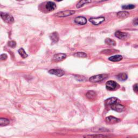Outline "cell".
Segmentation results:
<instances>
[{"label": "cell", "instance_id": "obj_2", "mask_svg": "<svg viewBox=\"0 0 138 138\" xmlns=\"http://www.w3.org/2000/svg\"><path fill=\"white\" fill-rule=\"evenodd\" d=\"M1 17L3 20L7 23L11 24V23H13L14 22V19L13 18V17L9 14L1 13Z\"/></svg>", "mask_w": 138, "mask_h": 138}, {"label": "cell", "instance_id": "obj_12", "mask_svg": "<svg viewBox=\"0 0 138 138\" xmlns=\"http://www.w3.org/2000/svg\"><path fill=\"white\" fill-rule=\"evenodd\" d=\"M120 119L113 116H109L106 118V122L109 124H113V123H117L120 122Z\"/></svg>", "mask_w": 138, "mask_h": 138}, {"label": "cell", "instance_id": "obj_4", "mask_svg": "<svg viewBox=\"0 0 138 138\" xmlns=\"http://www.w3.org/2000/svg\"><path fill=\"white\" fill-rule=\"evenodd\" d=\"M119 87V85L114 81L109 80L106 84V88L107 90H109V91H113V90L117 89Z\"/></svg>", "mask_w": 138, "mask_h": 138}, {"label": "cell", "instance_id": "obj_14", "mask_svg": "<svg viewBox=\"0 0 138 138\" xmlns=\"http://www.w3.org/2000/svg\"><path fill=\"white\" fill-rule=\"evenodd\" d=\"M86 96L89 99L94 100L97 98V94L93 91H89L86 93Z\"/></svg>", "mask_w": 138, "mask_h": 138}, {"label": "cell", "instance_id": "obj_17", "mask_svg": "<svg viewBox=\"0 0 138 138\" xmlns=\"http://www.w3.org/2000/svg\"><path fill=\"white\" fill-rule=\"evenodd\" d=\"M108 60L109 61H114V62H115V61H119L123 60V56L119 55H115L111 56V57L108 58Z\"/></svg>", "mask_w": 138, "mask_h": 138}, {"label": "cell", "instance_id": "obj_26", "mask_svg": "<svg viewBox=\"0 0 138 138\" xmlns=\"http://www.w3.org/2000/svg\"><path fill=\"white\" fill-rule=\"evenodd\" d=\"M135 7L134 5L133 4H128L122 6V8L123 9H133Z\"/></svg>", "mask_w": 138, "mask_h": 138}, {"label": "cell", "instance_id": "obj_11", "mask_svg": "<svg viewBox=\"0 0 138 138\" xmlns=\"http://www.w3.org/2000/svg\"><path fill=\"white\" fill-rule=\"evenodd\" d=\"M74 21L75 22V23L80 25H84L87 23L86 18L82 16H78L76 17Z\"/></svg>", "mask_w": 138, "mask_h": 138}, {"label": "cell", "instance_id": "obj_16", "mask_svg": "<svg viewBox=\"0 0 138 138\" xmlns=\"http://www.w3.org/2000/svg\"><path fill=\"white\" fill-rule=\"evenodd\" d=\"M84 138H106L107 136L103 134H91V135H86L84 136Z\"/></svg>", "mask_w": 138, "mask_h": 138}, {"label": "cell", "instance_id": "obj_25", "mask_svg": "<svg viewBox=\"0 0 138 138\" xmlns=\"http://www.w3.org/2000/svg\"><path fill=\"white\" fill-rule=\"evenodd\" d=\"M116 51H117L115 50H114V49H112H112H108V50H105L103 51L102 53H104V54L109 55V54H112V53H113Z\"/></svg>", "mask_w": 138, "mask_h": 138}, {"label": "cell", "instance_id": "obj_6", "mask_svg": "<svg viewBox=\"0 0 138 138\" xmlns=\"http://www.w3.org/2000/svg\"><path fill=\"white\" fill-rule=\"evenodd\" d=\"M66 57V55L64 53H57L54 56L52 59V61L54 62H58L65 60Z\"/></svg>", "mask_w": 138, "mask_h": 138}, {"label": "cell", "instance_id": "obj_30", "mask_svg": "<svg viewBox=\"0 0 138 138\" xmlns=\"http://www.w3.org/2000/svg\"><path fill=\"white\" fill-rule=\"evenodd\" d=\"M134 23L136 24H138V18L136 19V20L134 21Z\"/></svg>", "mask_w": 138, "mask_h": 138}, {"label": "cell", "instance_id": "obj_13", "mask_svg": "<svg viewBox=\"0 0 138 138\" xmlns=\"http://www.w3.org/2000/svg\"><path fill=\"white\" fill-rule=\"evenodd\" d=\"M50 38L52 41V43L55 44L57 43L59 41V35L57 32H53L50 35Z\"/></svg>", "mask_w": 138, "mask_h": 138}, {"label": "cell", "instance_id": "obj_27", "mask_svg": "<svg viewBox=\"0 0 138 138\" xmlns=\"http://www.w3.org/2000/svg\"><path fill=\"white\" fill-rule=\"evenodd\" d=\"M8 46H9L10 47H12V48H14L16 46V43L15 41H9L8 42Z\"/></svg>", "mask_w": 138, "mask_h": 138}, {"label": "cell", "instance_id": "obj_9", "mask_svg": "<svg viewBox=\"0 0 138 138\" xmlns=\"http://www.w3.org/2000/svg\"><path fill=\"white\" fill-rule=\"evenodd\" d=\"M115 36L118 38H119L120 39H126L128 37V33L126 32H123L120 31H117L115 32Z\"/></svg>", "mask_w": 138, "mask_h": 138}, {"label": "cell", "instance_id": "obj_29", "mask_svg": "<svg viewBox=\"0 0 138 138\" xmlns=\"http://www.w3.org/2000/svg\"><path fill=\"white\" fill-rule=\"evenodd\" d=\"M133 90L135 92L138 94V84H136L133 86Z\"/></svg>", "mask_w": 138, "mask_h": 138}, {"label": "cell", "instance_id": "obj_15", "mask_svg": "<svg viewBox=\"0 0 138 138\" xmlns=\"http://www.w3.org/2000/svg\"><path fill=\"white\" fill-rule=\"evenodd\" d=\"M118 100V99L115 97H112L110 98H108L107 100H105V103L107 105H112L113 104L117 103V101Z\"/></svg>", "mask_w": 138, "mask_h": 138}, {"label": "cell", "instance_id": "obj_24", "mask_svg": "<svg viewBox=\"0 0 138 138\" xmlns=\"http://www.w3.org/2000/svg\"><path fill=\"white\" fill-rule=\"evenodd\" d=\"M74 56H76L77 57H79V58H86L87 57V55L84 52H77L74 54Z\"/></svg>", "mask_w": 138, "mask_h": 138}, {"label": "cell", "instance_id": "obj_1", "mask_svg": "<svg viewBox=\"0 0 138 138\" xmlns=\"http://www.w3.org/2000/svg\"><path fill=\"white\" fill-rule=\"evenodd\" d=\"M108 77V75L107 74H101L92 76V77L90 78L89 80L91 83H97L103 81Z\"/></svg>", "mask_w": 138, "mask_h": 138}, {"label": "cell", "instance_id": "obj_3", "mask_svg": "<svg viewBox=\"0 0 138 138\" xmlns=\"http://www.w3.org/2000/svg\"><path fill=\"white\" fill-rule=\"evenodd\" d=\"M75 13V11L74 10H65L55 14V16L59 17H67V16H69L74 15Z\"/></svg>", "mask_w": 138, "mask_h": 138}, {"label": "cell", "instance_id": "obj_19", "mask_svg": "<svg viewBox=\"0 0 138 138\" xmlns=\"http://www.w3.org/2000/svg\"><path fill=\"white\" fill-rule=\"evenodd\" d=\"M127 75L125 73H122V74H120L117 76V78L118 80H119L120 81H125L127 79Z\"/></svg>", "mask_w": 138, "mask_h": 138}, {"label": "cell", "instance_id": "obj_21", "mask_svg": "<svg viewBox=\"0 0 138 138\" xmlns=\"http://www.w3.org/2000/svg\"><path fill=\"white\" fill-rule=\"evenodd\" d=\"M10 123L9 120L5 119V118H1L0 119V125L1 126H7L8 125H9Z\"/></svg>", "mask_w": 138, "mask_h": 138}, {"label": "cell", "instance_id": "obj_22", "mask_svg": "<svg viewBox=\"0 0 138 138\" xmlns=\"http://www.w3.org/2000/svg\"><path fill=\"white\" fill-rule=\"evenodd\" d=\"M105 43L109 45V46H114L116 45V43H115V42L113 40V39H110L109 38H106L105 41Z\"/></svg>", "mask_w": 138, "mask_h": 138}, {"label": "cell", "instance_id": "obj_23", "mask_svg": "<svg viewBox=\"0 0 138 138\" xmlns=\"http://www.w3.org/2000/svg\"><path fill=\"white\" fill-rule=\"evenodd\" d=\"M18 52L19 54L20 55V56H21L22 58H27L28 57L27 53L25 52V51L23 49H22V48L19 49L18 50Z\"/></svg>", "mask_w": 138, "mask_h": 138}, {"label": "cell", "instance_id": "obj_28", "mask_svg": "<svg viewBox=\"0 0 138 138\" xmlns=\"http://www.w3.org/2000/svg\"><path fill=\"white\" fill-rule=\"evenodd\" d=\"M0 59H1V60L2 61L6 60L7 59V55L6 54H4V53H3V54H2L1 55V57H0Z\"/></svg>", "mask_w": 138, "mask_h": 138}, {"label": "cell", "instance_id": "obj_10", "mask_svg": "<svg viewBox=\"0 0 138 138\" xmlns=\"http://www.w3.org/2000/svg\"><path fill=\"white\" fill-rule=\"evenodd\" d=\"M56 8V5L54 2L51 1L47 2L46 4V9L49 12H52Z\"/></svg>", "mask_w": 138, "mask_h": 138}, {"label": "cell", "instance_id": "obj_8", "mask_svg": "<svg viewBox=\"0 0 138 138\" xmlns=\"http://www.w3.org/2000/svg\"><path fill=\"white\" fill-rule=\"evenodd\" d=\"M111 107L114 111H115L118 112H121L123 111L125 107L123 105H121V104L115 103L113 104V105H111Z\"/></svg>", "mask_w": 138, "mask_h": 138}, {"label": "cell", "instance_id": "obj_20", "mask_svg": "<svg viewBox=\"0 0 138 138\" xmlns=\"http://www.w3.org/2000/svg\"><path fill=\"white\" fill-rule=\"evenodd\" d=\"M91 1H86V0H81V1H80L77 3V8H80L81 7H83L85 4L89 3H91Z\"/></svg>", "mask_w": 138, "mask_h": 138}, {"label": "cell", "instance_id": "obj_18", "mask_svg": "<svg viewBox=\"0 0 138 138\" xmlns=\"http://www.w3.org/2000/svg\"><path fill=\"white\" fill-rule=\"evenodd\" d=\"M129 15V13L127 12H119L117 13V16L118 17L120 18H124L127 17Z\"/></svg>", "mask_w": 138, "mask_h": 138}, {"label": "cell", "instance_id": "obj_7", "mask_svg": "<svg viewBox=\"0 0 138 138\" xmlns=\"http://www.w3.org/2000/svg\"><path fill=\"white\" fill-rule=\"evenodd\" d=\"M49 73L51 75L58 76V77H61L65 74L63 70L61 69H51L49 71Z\"/></svg>", "mask_w": 138, "mask_h": 138}, {"label": "cell", "instance_id": "obj_5", "mask_svg": "<svg viewBox=\"0 0 138 138\" xmlns=\"http://www.w3.org/2000/svg\"><path fill=\"white\" fill-rule=\"evenodd\" d=\"M90 22L94 25H99L105 21L104 17H92L90 18Z\"/></svg>", "mask_w": 138, "mask_h": 138}]
</instances>
